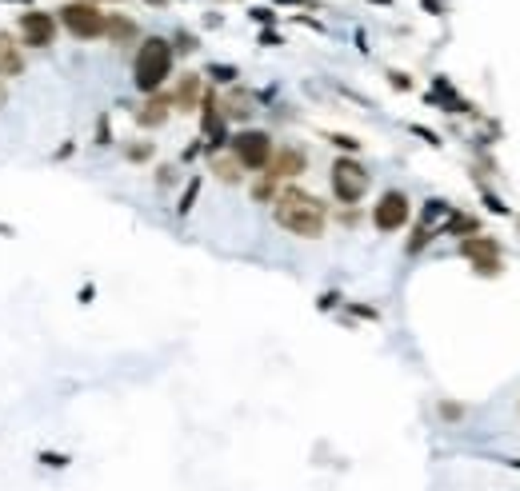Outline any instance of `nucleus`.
<instances>
[{
  "label": "nucleus",
  "mask_w": 520,
  "mask_h": 491,
  "mask_svg": "<svg viewBox=\"0 0 520 491\" xmlns=\"http://www.w3.org/2000/svg\"><path fill=\"white\" fill-rule=\"evenodd\" d=\"M213 84H236V76H240V68L236 64H208V72H204Z\"/></svg>",
  "instance_id": "20"
},
{
  "label": "nucleus",
  "mask_w": 520,
  "mask_h": 491,
  "mask_svg": "<svg viewBox=\"0 0 520 491\" xmlns=\"http://www.w3.org/2000/svg\"><path fill=\"white\" fill-rule=\"evenodd\" d=\"M272 220L280 224L288 236H300V240H320V236H325V228H328V204L320 200V196H312V192L288 184V188L276 192Z\"/></svg>",
  "instance_id": "1"
},
{
  "label": "nucleus",
  "mask_w": 520,
  "mask_h": 491,
  "mask_svg": "<svg viewBox=\"0 0 520 491\" xmlns=\"http://www.w3.org/2000/svg\"><path fill=\"white\" fill-rule=\"evenodd\" d=\"M305 168H308V152L296 148V144H285V148L272 152V160H268L265 176H272L276 184H285V180H296Z\"/></svg>",
  "instance_id": "9"
},
{
  "label": "nucleus",
  "mask_w": 520,
  "mask_h": 491,
  "mask_svg": "<svg viewBox=\"0 0 520 491\" xmlns=\"http://www.w3.org/2000/svg\"><path fill=\"white\" fill-rule=\"evenodd\" d=\"M24 76V56L16 48V36L0 29V81H16Z\"/></svg>",
  "instance_id": "10"
},
{
  "label": "nucleus",
  "mask_w": 520,
  "mask_h": 491,
  "mask_svg": "<svg viewBox=\"0 0 520 491\" xmlns=\"http://www.w3.org/2000/svg\"><path fill=\"white\" fill-rule=\"evenodd\" d=\"M437 236H440L437 228H424V224H417V228H412V236H408V244H404L408 256H420V252L429 248V244L437 240Z\"/></svg>",
  "instance_id": "18"
},
{
  "label": "nucleus",
  "mask_w": 520,
  "mask_h": 491,
  "mask_svg": "<svg viewBox=\"0 0 520 491\" xmlns=\"http://www.w3.org/2000/svg\"><path fill=\"white\" fill-rule=\"evenodd\" d=\"M0 104H4V88H0Z\"/></svg>",
  "instance_id": "36"
},
{
  "label": "nucleus",
  "mask_w": 520,
  "mask_h": 491,
  "mask_svg": "<svg viewBox=\"0 0 520 491\" xmlns=\"http://www.w3.org/2000/svg\"><path fill=\"white\" fill-rule=\"evenodd\" d=\"M173 61H176V52L164 36H144L141 48H136V61H133V84L144 96H156L168 84V76H173Z\"/></svg>",
  "instance_id": "2"
},
{
  "label": "nucleus",
  "mask_w": 520,
  "mask_h": 491,
  "mask_svg": "<svg viewBox=\"0 0 520 491\" xmlns=\"http://www.w3.org/2000/svg\"><path fill=\"white\" fill-rule=\"evenodd\" d=\"M220 108H225V112H220L225 120H248V116L256 112V104H253V96H248V92H233V96L220 104Z\"/></svg>",
  "instance_id": "15"
},
{
  "label": "nucleus",
  "mask_w": 520,
  "mask_h": 491,
  "mask_svg": "<svg viewBox=\"0 0 520 491\" xmlns=\"http://www.w3.org/2000/svg\"><path fill=\"white\" fill-rule=\"evenodd\" d=\"M168 112H173V100H168V96H148L133 116H136L141 128H160V124L168 120Z\"/></svg>",
  "instance_id": "12"
},
{
  "label": "nucleus",
  "mask_w": 520,
  "mask_h": 491,
  "mask_svg": "<svg viewBox=\"0 0 520 491\" xmlns=\"http://www.w3.org/2000/svg\"><path fill=\"white\" fill-rule=\"evenodd\" d=\"M440 232H449V236H480V220L476 216H464V212H449V228H440Z\"/></svg>",
  "instance_id": "16"
},
{
  "label": "nucleus",
  "mask_w": 520,
  "mask_h": 491,
  "mask_svg": "<svg viewBox=\"0 0 520 491\" xmlns=\"http://www.w3.org/2000/svg\"><path fill=\"white\" fill-rule=\"evenodd\" d=\"M276 192H280V184H276L272 176H265V172H260V176H256V184H253V200L256 204H272Z\"/></svg>",
  "instance_id": "19"
},
{
  "label": "nucleus",
  "mask_w": 520,
  "mask_h": 491,
  "mask_svg": "<svg viewBox=\"0 0 520 491\" xmlns=\"http://www.w3.org/2000/svg\"><path fill=\"white\" fill-rule=\"evenodd\" d=\"M328 184H332V196H337L345 208H357L364 200L368 184H372V172L357 160V156H337L332 172H328Z\"/></svg>",
  "instance_id": "3"
},
{
  "label": "nucleus",
  "mask_w": 520,
  "mask_h": 491,
  "mask_svg": "<svg viewBox=\"0 0 520 491\" xmlns=\"http://www.w3.org/2000/svg\"><path fill=\"white\" fill-rule=\"evenodd\" d=\"M228 152L240 160L245 172H265L268 160H272V152H276V144L265 128H240L236 136H228Z\"/></svg>",
  "instance_id": "4"
},
{
  "label": "nucleus",
  "mask_w": 520,
  "mask_h": 491,
  "mask_svg": "<svg viewBox=\"0 0 520 491\" xmlns=\"http://www.w3.org/2000/svg\"><path fill=\"white\" fill-rule=\"evenodd\" d=\"M449 212H452L449 200H429V204H424V212H420V224H424V228H432V224H437L440 216H449Z\"/></svg>",
  "instance_id": "21"
},
{
  "label": "nucleus",
  "mask_w": 520,
  "mask_h": 491,
  "mask_svg": "<svg viewBox=\"0 0 520 491\" xmlns=\"http://www.w3.org/2000/svg\"><path fill=\"white\" fill-rule=\"evenodd\" d=\"M96 144H101V148H108V144H113V132H108V116H101V120H96Z\"/></svg>",
  "instance_id": "27"
},
{
  "label": "nucleus",
  "mask_w": 520,
  "mask_h": 491,
  "mask_svg": "<svg viewBox=\"0 0 520 491\" xmlns=\"http://www.w3.org/2000/svg\"><path fill=\"white\" fill-rule=\"evenodd\" d=\"M408 220H412V200H408V192H400V188L380 192V200L372 204V228L377 232H400Z\"/></svg>",
  "instance_id": "7"
},
{
  "label": "nucleus",
  "mask_w": 520,
  "mask_h": 491,
  "mask_svg": "<svg viewBox=\"0 0 520 491\" xmlns=\"http://www.w3.org/2000/svg\"><path fill=\"white\" fill-rule=\"evenodd\" d=\"M41 463L44 467H68V455L64 451H41Z\"/></svg>",
  "instance_id": "26"
},
{
  "label": "nucleus",
  "mask_w": 520,
  "mask_h": 491,
  "mask_svg": "<svg viewBox=\"0 0 520 491\" xmlns=\"http://www.w3.org/2000/svg\"><path fill=\"white\" fill-rule=\"evenodd\" d=\"M208 172H213L220 184H240L245 180V168H240V160H236L233 152H216V156H208Z\"/></svg>",
  "instance_id": "13"
},
{
  "label": "nucleus",
  "mask_w": 520,
  "mask_h": 491,
  "mask_svg": "<svg viewBox=\"0 0 520 491\" xmlns=\"http://www.w3.org/2000/svg\"><path fill=\"white\" fill-rule=\"evenodd\" d=\"M328 144H337V148L348 152V156H357L360 152V140L357 136H345V132H328Z\"/></svg>",
  "instance_id": "22"
},
{
  "label": "nucleus",
  "mask_w": 520,
  "mask_h": 491,
  "mask_svg": "<svg viewBox=\"0 0 520 491\" xmlns=\"http://www.w3.org/2000/svg\"><path fill=\"white\" fill-rule=\"evenodd\" d=\"M484 204H489V212H496V216H509V204H500V196H492L489 188H484Z\"/></svg>",
  "instance_id": "30"
},
{
  "label": "nucleus",
  "mask_w": 520,
  "mask_h": 491,
  "mask_svg": "<svg viewBox=\"0 0 520 491\" xmlns=\"http://www.w3.org/2000/svg\"><path fill=\"white\" fill-rule=\"evenodd\" d=\"M388 84H392V88H400V92H408V88H412V81H408L404 72H397V68L388 72Z\"/></svg>",
  "instance_id": "31"
},
{
  "label": "nucleus",
  "mask_w": 520,
  "mask_h": 491,
  "mask_svg": "<svg viewBox=\"0 0 520 491\" xmlns=\"http://www.w3.org/2000/svg\"><path fill=\"white\" fill-rule=\"evenodd\" d=\"M16 32H21L24 48H49L52 36H56V16H52V12H41V9H29V12H21Z\"/></svg>",
  "instance_id": "8"
},
{
  "label": "nucleus",
  "mask_w": 520,
  "mask_h": 491,
  "mask_svg": "<svg viewBox=\"0 0 520 491\" xmlns=\"http://www.w3.org/2000/svg\"><path fill=\"white\" fill-rule=\"evenodd\" d=\"M348 308L357 311V316H364V320H377V316H380V311H377V308H368V304H348Z\"/></svg>",
  "instance_id": "34"
},
{
  "label": "nucleus",
  "mask_w": 520,
  "mask_h": 491,
  "mask_svg": "<svg viewBox=\"0 0 520 491\" xmlns=\"http://www.w3.org/2000/svg\"><path fill=\"white\" fill-rule=\"evenodd\" d=\"M337 304H340V291H325V296L317 300V308H320V311H332Z\"/></svg>",
  "instance_id": "32"
},
{
  "label": "nucleus",
  "mask_w": 520,
  "mask_h": 491,
  "mask_svg": "<svg viewBox=\"0 0 520 491\" xmlns=\"http://www.w3.org/2000/svg\"><path fill=\"white\" fill-rule=\"evenodd\" d=\"M440 420H449V423H457L460 415H464V408H460V403H452V400H440Z\"/></svg>",
  "instance_id": "25"
},
{
  "label": "nucleus",
  "mask_w": 520,
  "mask_h": 491,
  "mask_svg": "<svg viewBox=\"0 0 520 491\" xmlns=\"http://www.w3.org/2000/svg\"><path fill=\"white\" fill-rule=\"evenodd\" d=\"M200 188H204V176H193V180L184 184L180 200H176V216H188V212L196 208V196H200Z\"/></svg>",
  "instance_id": "17"
},
{
  "label": "nucleus",
  "mask_w": 520,
  "mask_h": 491,
  "mask_svg": "<svg viewBox=\"0 0 520 491\" xmlns=\"http://www.w3.org/2000/svg\"><path fill=\"white\" fill-rule=\"evenodd\" d=\"M148 4H168V0H148Z\"/></svg>",
  "instance_id": "35"
},
{
  "label": "nucleus",
  "mask_w": 520,
  "mask_h": 491,
  "mask_svg": "<svg viewBox=\"0 0 520 491\" xmlns=\"http://www.w3.org/2000/svg\"><path fill=\"white\" fill-rule=\"evenodd\" d=\"M124 156H128L133 164L153 160V144H148V140H136V144H128V148H124Z\"/></svg>",
  "instance_id": "23"
},
{
  "label": "nucleus",
  "mask_w": 520,
  "mask_h": 491,
  "mask_svg": "<svg viewBox=\"0 0 520 491\" xmlns=\"http://www.w3.org/2000/svg\"><path fill=\"white\" fill-rule=\"evenodd\" d=\"M136 21H128V16H121V12H113V16H104V36L113 44H133L136 41Z\"/></svg>",
  "instance_id": "14"
},
{
  "label": "nucleus",
  "mask_w": 520,
  "mask_h": 491,
  "mask_svg": "<svg viewBox=\"0 0 520 491\" xmlns=\"http://www.w3.org/2000/svg\"><path fill=\"white\" fill-rule=\"evenodd\" d=\"M104 16H108V12H101L92 0H72V4L61 9V24L76 36V41H96V36H104Z\"/></svg>",
  "instance_id": "5"
},
{
  "label": "nucleus",
  "mask_w": 520,
  "mask_h": 491,
  "mask_svg": "<svg viewBox=\"0 0 520 491\" xmlns=\"http://www.w3.org/2000/svg\"><path fill=\"white\" fill-rule=\"evenodd\" d=\"M260 44H265V48H276V44H285V41H280V32L265 29V32H260Z\"/></svg>",
  "instance_id": "33"
},
{
  "label": "nucleus",
  "mask_w": 520,
  "mask_h": 491,
  "mask_svg": "<svg viewBox=\"0 0 520 491\" xmlns=\"http://www.w3.org/2000/svg\"><path fill=\"white\" fill-rule=\"evenodd\" d=\"M173 52H196V36L180 29V32L173 36Z\"/></svg>",
  "instance_id": "24"
},
{
  "label": "nucleus",
  "mask_w": 520,
  "mask_h": 491,
  "mask_svg": "<svg viewBox=\"0 0 520 491\" xmlns=\"http://www.w3.org/2000/svg\"><path fill=\"white\" fill-rule=\"evenodd\" d=\"M248 16H253L256 24H276V12H272V9H265V4H260V9H253Z\"/></svg>",
  "instance_id": "29"
},
{
  "label": "nucleus",
  "mask_w": 520,
  "mask_h": 491,
  "mask_svg": "<svg viewBox=\"0 0 520 491\" xmlns=\"http://www.w3.org/2000/svg\"><path fill=\"white\" fill-rule=\"evenodd\" d=\"M460 256H464V260L472 264V272H476V276H500V272H504V256H500V240H492V236H484V232H480V236H464V240H460Z\"/></svg>",
  "instance_id": "6"
},
{
  "label": "nucleus",
  "mask_w": 520,
  "mask_h": 491,
  "mask_svg": "<svg viewBox=\"0 0 520 491\" xmlns=\"http://www.w3.org/2000/svg\"><path fill=\"white\" fill-rule=\"evenodd\" d=\"M200 96H204V84H200V76H180V84H176V92L168 96L173 100V108L176 112H193V108H200Z\"/></svg>",
  "instance_id": "11"
},
{
  "label": "nucleus",
  "mask_w": 520,
  "mask_h": 491,
  "mask_svg": "<svg viewBox=\"0 0 520 491\" xmlns=\"http://www.w3.org/2000/svg\"><path fill=\"white\" fill-rule=\"evenodd\" d=\"M412 132H417V136H420V140H424V144H432V148H440V136H437V132H432V128H424V124H412Z\"/></svg>",
  "instance_id": "28"
}]
</instances>
